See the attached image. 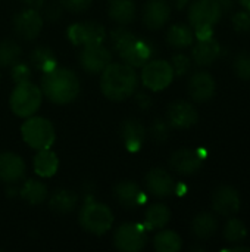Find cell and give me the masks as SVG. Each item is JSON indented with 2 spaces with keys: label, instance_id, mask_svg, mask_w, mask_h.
I'll return each mask as SVG.
<instances>
[{
  "label": "cell",
  "instance_id": "cell-25",
  "mask_svg": "<svg viewBox=\"0 0 250 252\" xmlns=\"http://www.w3.org/2000/svg\"><path fill=\"white\" fill-rule=\"evenodd\" d=\"M171 220V211L164 204H153L144 214V227L147 230L164 229Z\"/></svg>",
  "mask_w": 250,
  "mask_h": 252
},
{
  "label": "cell",
  "instance_id": "cell-42",
  "mask_svg": "<svg viewBox=\"0 0 250 252\" xmlns=\"http://www.w3.org/2000/svg\"><path fill=\"white\" fill-rule=\"evenodd\" d=\"M137 103H139V106L140 108H143V109H147L150 105H152V99H150V96H147V94H144V93H140V94H137Z\"/></svg>",
  "mask_w": 250,
  "mask_h": 252
},
{
  "label": "cell",
  "instance_id": "cell-44",
  "mask_svg": "<svg viewBox=\"0 0 250 252\" xmlns=\"http://www.w3.org/2000/svg\"><path fill=\"white\" fill-rule=\"evenodd\" d=\"M187 1H189V0H174V4H175L177 9H183V7L187 4Z\"/></svg>",
  "mask_w": 250,
  "mask_h": 252
},
{
  "label": "cell",
  "instance_id": "cell-24",
  "mask_svg": "<svg viewBox=\"0 0 250 252\" xmlns=\"http://www.w3.org/2000/svg\"><path fill=\"white\" fill-rule=\"evenodd\" d=\"M108 13L111 19H113L119 25H127L134 21L136 4L133 0H109Z\"/></svg>",
  "mask_w": 250,
  "mask_h": 252
},
{
  "label": "cell",
  "instance_id": "cell-36",
  "mask_svg": "<svg viewBox=\"0 0 250 252\" xmlns=\"http://www.w3.org/2000/svg\"><path fill=\"white\" fill-rule=\"evenodd\" d=\"M171 66L174 69V75H178V77H183L189 72L190 66H192V62H190V58L183 55V53H178L172 58V62H171Z\"/></svg>",
  "mask_w": 250,
  "mask_h": 252
},
{
  "label": "cell",
  "instance_id": "cell-15",
  "mask_svg": "<svg viewBox=\"0 0 250 252\" xmlns=\"http://www.w3.org/2000/svg\"><path fill=\"white\" fill-rule=\"evenodd\" d=\"M155 55V46L143 38H134L121 53L122 61L133 68H141L146 62H149Z\"/></svg>",
  "mask_w": 250,
  "mask_h": 252
},
{
  "label": "cell",
  "instance_id": "cell-27",
  "mask_svg": "<svg viewBox=\"0 0 250 252\" xmlns=\"http://www.w3.org/2000/svg\"><path fill=\"white\" fill-rule=\"evenodd\" d=\"M194 40L193 30L186 24H175L167 32V41L174 49H186Z\"/></svg>",
  "mask_w": 250,
  "mask_h": 252
},
{
  "label": "cell",
  "instance_id": "cell-43",
  "mask_svg": "<svg viewBox=\"0 0 250 252\" xmlns=\"http://www.w3.org/2000/svg\"><path fill=\"white\" fill-rule=\"evenodd\" d=\"M25 4H28L29 7H34V9H37V7H41L44 3H46V0H22Z\"/></svg>",
  "mask_w": 250,
  "mask_h": 252
},
{
  "label": "cell",
  "instance_id": "cell-6",
  "mask_svg": "<svg viewBox=\"0 0 250 252\" xmlns=\"http://www.w3.org/2000/svg\"><path fill=\"white\" fill-rule=\"evenodd\" d=\"M174 69L169 62L162 59H150L141 66L143 86L153 92L165 90L174 80Z\"/></svg>",
  "mask_w": 250,
  "mask_h": 252
},
{
  "label": "cell",
  "instance_id": "cell-28",
  "mask_svg": "<svg viewBox=\"0 0 250 252\" xmlns=\"http://www.w3.org/2000/svg\"><path fill=\"white\" fill-rule=\"evenodd\" d=\"M77 201H78V198L74 192L66 190V189H60V190H56L50 196L49 205L53 211H56L59 214H66L75 208Z\"/></svg>",
  "mask_w": 250,
  "mask_h": 252
},
{
  "label": "cell",
  "instance_id": "cell-9",
  "mask_svg": "<svg viewBox=\"0 0 250 252\" xmlns=\"http://www.w3.org/2000/svg\"><path fill=\"white\" fill-rule=\"evenodd\" d=\"M68 38L77 46H93L102 44L106 38V31L103 25L93 21L77 22L68 28Z\"/></svg>",
  "mask_w": 250,
  "mask_h": 252
},
{
  "label": "cell",
  "instance_id": "cell-29",
  "mask_svg": "<svg viewBox=\"0 0 250 252\" xmlns=\"http://www.w3.org/2000/svg\"><path fill=\"white\" fill-rule=\"evenodd\" d=\"M29 59H31V63L38 71H41L43 74L49 72V71H52L53 68L57 66V58H56L55 52L52 49H49V47H44V46L34 49Z\"/></svg>",
  "mask_w": 250,
  "mask_h": 252
},
{
  "label": "cell",
  "instance_id": "cell-4",
  "mask_svg": "<svg viewBox=\"0 0 250 252\" xmlns=\"http://www.w3.org/2000/svg\"><path fill=\"white\" fill-rule=\"evenodd\" d=\"M21 134L24 142L35 151L49 149L56 139L53 124L43 117H28L21 127Z\"/></svg>",
  "mask_w": 250,
  "mask_h": 252
},
{
  "label": "cell",
  "instance_id": "cell-39",
  "mask_svg": "<svg viewBox=\"0 0 250 252\" xmlns=\"http://www.w3.org/2000/svg\"><path fill=\"white\" fill-rule=\"evenodd\" d=\"M169 134V124L162 120H156L152 126V137L158 142H165Z\"/></svg>",
  "mask_w": 250,
  "mask_h": 252
},
{
  "label": "cell",
  "instance_id": "cell-38",
  "mask_svg": "<svg viewBox=\"0 0 250 252\" xmlns=\"http://www.w3.org/2000/svg\"><path fill=\"white\" fill-rule=\"evenodd\" d=\"M12 78L16 84L19 83H25V81H29L31 78V69L28 65L25 63H21V62H16L12 68Z\"/></svg>",
  "mask_w": 250,
  "mask_h": 252
},
{
  "label": "cell",
  "instance_id": "cell-19",
  "mask_svg": "<svg viewBox=\"0 0 250 252\" xmlns=\"http://www.w3.org/2000/svg\"><path fill=\"white\" fill-rule=\"evenodd\" d=\"M25 176L24 159L13 152L0 154V180L4 183H16Z\"/></svg>",
  "mask_w": 250,
  "mask_h": 252
},
{
  "label": "cell",
  "instance_id": "cell-35",
  "mask_svg": "<svg viewBox=\"0 0 250 252\" xmlns=\"http://www.w3.org/2000/svg\"><path fill=\"white\" fill-rule=\"evenodd\" d=\"M134 38H136V35H134L131 31H128L127 28H122V27L115 28V30L111 32V43H112V47H113L118 53H121V52H122Z\"/></svg>",
  "mask_w": 250,
  "mask_h": 252
},
{
  "label": "cell",
  "instance_id": "cell-46",
  "mask_svg": "<svg viewBox=\"0 0 250 252\" xmlns=\"http://www.w3.org/2000/svg\"><path fill=\"white\" fill-rule=\"evenodd\" d=\"M240 4L250 12V0H240Z\"/></svg>",
  "mask_w": 250,
  "mask_h": 252
},
{
  "label": "cell",
  "instance_id": "cell-16",
  "mask_svg": "<svg viewBox=\"0 0 250 252\" xmlns=\"http://www.w3.org/2000/svg\"><path fill=\"white\" fill-rule=\"evenodd\" d=\"M187 87H189V94L194 102L205 103L214 97L217 84H215L214 77L209 72L200 71L190 77Z\"/></svg>",
  "mask_w": 250,
  "mask_h": 252
},
{
  "label": "cell",
  "instance_id": "cell-17",
  "mask_svg": "<svg viewBox=\"0 0 250 252\" xmlns=\"http://www.w3.org/2000/svg\"><path fill=\"white\" fill-rule=\"evenodd\" d=\"M144 182L147 190L156 198H168L175 192V182L164 168H152L146 174Z\"/></svg>",
  "mask_w": 250,
  "mask_h": 252
},
{
  "label": "cell",
  "instance_id": "cell-34",
  "mask_svg": "<svg viewBox=\"0 0 250 252\" xmlns=\"http://www.w3.org/2000/svg\"><path fill=\"white\" fill-rule=\"evenodd\" d=\"M233 71L234 74L243 80V81H250V52H239L233 61Z\"/></svg>",
  "mask_w": 250,
  "mask_h": 252
},
{
  "label": "cell",
  "instance_id": "cell-14",
  "mask_svg": "<svg viewBox=\"0 0 250 252\" xmlns=\"http://www.w3.org/2000/svg\"><path fill=\"white\" fill-rule=\"evenodd\" d=\"M212 208L220 216L233 217L240 210L239 192L233 186H228V185H222L217 188L212 195Z\"/></svg>",
  "mask_w": 250,
  "mask_h": 252
},
{
  "label": "cell",
  "instance_id": "cell-20",
  "mask_svg": "<svg viewBox=\"0 0 250 252\" xmlns=\"http://www.w3.org/2000/svg\"><path fill=\"white\" fill-rule=\"evenodd\" d=\"M113 196L124 208H134L144 202V193L141 192L140 186L131 180L118 183L113 189Z\"/></svg>",
  "mask_w": 250,
  "mask_h": 252
},
{
  "label": "cell",
  "instance_id": "cell-13",
  "mask_svg": "<svg viewBox=\"0 0 250 252\" xmlns=\"http://www.w3.org/2000/svg\"><path fill=\"white\" fill-rule=\"evenodd\" d=\"M167 118H168L169 127H174L178 130H186V128H190L197 124L199 114L192 103H189L186 100H177L168 106Z\"/></svg>",
  "mask_w": 250,
  "mask_h": 252
},
{
  "label": "cell",
  "instance_id": "cell-23",
  "mask_svg": "<svg viewBox=\"0 0 250 252\" xmlns=\"http://www.w3.org/2000/svg\"><path fill=\"white\" fill-rule=\"evenodd\" d=\"M59 168V159L57 155L49 149H40L37 152V155L34 157V171L37 173V176L47 179L56 174Z\"/></svg>",
  "mask_w": 250,
  "mask_h": 252
},
{
  "label": "cell",
  "instance_id": "cell-22",
  "mask_svg": "<svg viewBox=\"0 0 250 252\" xmlns=\"http://www.w3.org/2000/svg\"><path fill=\"white\" fill-rule=\"evenodd\" d=\"M121 136L124 139L125 148L130 152H137L146 139V128L139 120L130 118L121 126Z\"/></svg>",
  "mask_w": 250,
  "mask_h": 252
},
{
  "label": "cell",
  "instance_id": "cell-3",
  "mask_svg": "<svg viewBox=\"0 0 250 252\" xmlns=\"http://www.w3.org/2000/svg\"><path fill=\"white\" fill-rule=\"evenodd\" d=\"M41 100H43L41 89L29 81H25V83L16 84V87L13 89L10 94L9 105H10L12 112L16 117L28 118V117H32L38 111Z\"/></svg>",
  "mask_w": 250,
  "mask_h": 252
},
{
  "label": "cell",
  "instance_id": "cell-10",
  "mask_svg": "<svg viewBox=\"0 0 250 252\" xmlns=\"http://www.w3.org/2000/svg\"><path fill=\"white\" fill-rule=\"evenodd\" d=\"M203 159H205L203 151L183 148L171 155L169 165L174 171H177L181 176H193L202 168Z\"/></svg>",
  "mask_w": 250,
  "mask_h": 252
},
{
  "label": "cell",
  "instance_id": "cell-30",
  "mask_svg": "<svg viewBox=\"0 0 250 252\" xmlns=\"http://www.w3.org/2000/svg\"><path fill=\"white\" fill-rule=\"evenodd\" d=\"M153 247L158 252H178L183 247V241L174 230H161L153 239Z\"/></svg>",
  "mask_w": 250,
  "mask_h": 252
},
{
  "label": "cell",
  "instance_id": "cell-31",
  "mask_svg": "<svg viewBox=\"0 0 250 252\" xmlns=\"http://www.w3.org/2000/svg\"><path fill=\"white\" fill-rule=\"evenodd\" d=\"M21 198L31 205H40L47 198V188L44 183L37 180H28L21 189Z\"/></svg>",
  "mask_w": 250,
  "mask_h": 252
},
{
  "label": "cell",
  "instance_id": "cell-2",
  "mask_svg": "<svg viewBox=\"0 0 250 252\" xmlns=\"http://www.w3.org/2000/svg\"><path fill=\"white\" fill-rule=\"evenodd\" d=\"M41 92L53 103L66 105L77 99L80 94V80L68 68L56 66L44 72L41 78Z\"/></svg>",
  "mask_w": 250,
  "mask_h": 252
},
{
  "label": "cell",
  "instance_id": "cell-11",
  "mask_svg": "<svg viewBox=\"0 0 250 252\" xmlns=\"http://www.w3.org/2000/svg\"><path fill=\"white\" fill-rule=\"evenodd\" d=\"M112 61V53L102 44H93L83 47L80 53V63L88 74H100Z\"/></svg>",
  "mask_w": 250,
  "mask_h": 252
},
{
  "label": "cell",
  "instance_id": "cell-21",
  "mask_svg": "<svg viewBox=\"0 0 250 252\" xmlns=\"http://www.w3.org/2000/svg\"><path fill=\"white\" fill-rule=\"evenodd\" d=\"M221 55V46L217 40H199L192 50V58L197 66H211Z\"/></svg>",
  "mask_w": 250,
  "mask_h": 252
},
{
  "label": "cell",
  "instance_id": "cell-1",
  "mask_svg": "<svg viewBox=\"0 0 250 252\" xmlns=\"http://www.w3.org/2000/svg\"><path fill=\"white\" fill-rule=\"evenodd\" d=\"M100 90L105 97L113 102L128 99L137 89L139 77L128 63H109L100 72Z\"/></svg>",
  "mask_w": 250,
  "mask_h": 252
},
{
  "label": "cell",
  "instance_id": "cell-40",
  "mask_svg": "<svg viewBox=\"0 0 250 252\" xmlns=\"http://www.w3.org/2000/svg\"><path fill=\"white\" fill-rule=\"evenodd\" d=\"M93 0H59V3L62 4V7H65L69 12L74 13H80L84 12L90 7Z\"/></svg>",
  "mask_w": 250,
  "mask_h": 252
},
{
  "label": "cell",
  "instance_id": "cell-12",
  "mask_svg": "<svg viewBox=\"0 0 250 252\" xmlns=\"http://www.w3.org/2000/svg\"><path fill=\"white\" fill-rule=\"evenodd\" d=\"M41 28H43V18L34 7L19 12L13 19L15 34L27 41L37 38L38 34L41 32Z\"/></svg>",
  "mask_w": 250,
  "mask_h": 252
},
{
  "label": "cell",
  "instance_id": "cell-32",
  "mask_svg": "<svg viewBox=\"0 0 250 252\" xmlns=\"http://www.w3.org/2000/svg\"><path fill=\"white\" fill-rule=\"evenodd\" d=\"M21 58V47L13 40H3L0 41V66L7 68L13 66L19 62Z\"/></svg>",
  "mask_w": 250,
  "mask_h": 252
},
{
  "label": "cell",
  "instance_id": "cell-37",
  "mask_svg": "<svg viewBox=\"0 0 250 252\" xmlns=\"http://www.w3.org/2000/svg\"><path fill=\"white\" fill-rule=\"evenodd\" d=\"M233 27L237 32L240 34H248L250 32V12L249 10H243L239 12L233 16Z\"/></svg>",
  "mask_w": 250,
  "mask_h": 252
},
{
  "label": "cell",
  "instance_id": "cell-26",
  "mask_svg": "<svg viewBox=\"0 0 250 252\" xmlns=\"http://www.w3.org/2000/svg\"><path fill=\"white\" fill-rule=\"evenodd\" d=\"M218 230V220L211 213H200L192 221V233L197 239H209Z\"/></svg>",
  "mask_w": 250,
  "mask_h": 252
},
{
  "label": "cell",
  "instance_id": "cell-33",
  "mask_svg": "<svg viewBox=\"0 0 250 252\" xmlns=\"http://www.w3.org/2000/svg\"><path fill=\"white\" fill-rule=\"evenodd\" d=\"M248 235L246 226L240 219H230L224 227V238L231 244L242 242Z\"/></svg>",
  "mask_w": 250,
  "mask_h": 252
},
{
  "label": "cell",
  "instance_id": "cell-8",
  "mask_svg": "<svg viewBox=\"0 0 250 252\" xmlns=\"http://www.w3.org/2000/svg\"><path fill=\"white\" fill-rule=\"evenodd\" d=\"M222 7L218 0H196L189 7V21L192 28L214 27L222 16Z\"/></svg>",
  "mask_w": 250,
  "mask_h": 252
},
{
  "label": "cell",
  "instance_id": "cell-41",
  "mask_svg": "<svg viewBox=\"0 0 250 252\" xmlns=\"http://www.w3.org/2000/svg\"><path fill=\"white\" fill-rule=\"evenodd\" d=\"M44 12H46V16H47L49 21H56L62 15V4L60 3H55V1L53 3H49L46 6Z\"/></svg>",
  "mask_w": 250,
  "mask_h": 252
},
{
  "label": "cell",
  "instance_id": "cell-7",
  "mask_svg": "<svg viewBox=\"0 0 250 252\" xmlns=\"http://www.w3.org/2000/svg\"><path fill=\"white\" fill-rule=\"evenodd\" d=\"M113 244L119 251H141L147 244V229L144 227V224L125 223L115 230Z\"/></svg>",
  "mask_w": 250,
  "mask_h": 252
},
{
  "label": "cell",
  "instance_id": "cell-18",
  "mask_svg": "<svg viewBox=\"0 0 250 252\" xmlns=\"http://www.w3.org/2000/svg\"><path fill=\"white\" fill-rule=\"evenodd\" d=\"M171 18V6L167 0H149L143 9V24L149 30H161Z\"/></svg>",
  "mask_w": 250,
  "mask_h": 252
},
{
  "label": "cell",
  "instance_id": "cell-5",
  "mask_svg": "<svg viewBox=\"0 0 250 252\" xmlns=\"http://www.w3.org/2000/svg\"><path fill=\"white\" fill-rule=\"evenodd\" d=\"M81 227L96 236L105 235L113 224V214L109 207L100 202H88L80 211Z\"/></svg>",
  "mask_w": 250,
  "mask_h": 252
},
{
  "label": "cell",
  "instance_id": "cell-45",
  "mask_svg": "<svg viewBox=\"0 0 250 252\" xmlns=\"http://www.w3.org/2000/svg\"><path fill=\"white\" fill-rule=\"evenodd\" d=\"M225 251H250V248H248V247H236V248H228Z\"/></svg>",
  "mask_w": 250,
  "mask_h": 252
}]
</instances>
